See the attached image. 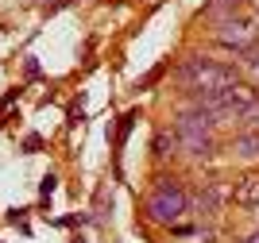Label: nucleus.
I'll return each instance as SVG.
<instances>
[{
	"instance_id": "nucleus-1",
	"label": "nucleus",
	"mask_w": 259,
	"mask_h": 243,
	"mask_svg": "<svg viewBox=\"0 0 259 243\" xmlns=\"http://www.w3.org/2000/svg\"><path fill=\"white\" fill-rule=\"evenodd\" d=\"M186 212H190V193L178 185V178H166V174L155 178V185L143 197V216L159 228H174Z\"/></svg>"
},
{
	"instance_id": "nucleus-2",
	"label": "nucleus",
	"mask_w": 259,
	"mask_h": 243,
	"mask_svg": "<svg viewBox=\"0 0 259 243\" xmlns=\"http://www.w3.org/2000/svg\"><path fill=\"white\" fill-rule=\"evenodd\" d=\"M178 81L190 89V93H221L236 81V70L225 62H213V58H190V62L178 66Z\"/></svg>"
},
{
	"instance_id": "nucleus-3",
	"label": "nucleus",
	"mask_w": 259,
	"mask_h": 243,
	"mask_svg": "<svg viewBox=\"0 0 259 243\" xmlns=\"http://www.w3.org/2000/svg\"><path fill=\"white\" fill-rule=\"evenodd\" d=\"M217 42L244 58V54H251L259 46V23L248 20V16H225L221 27H217Z\"/></svg>"
},
{
	"instance_id": "nucleus-4",
	"label": "nucleus",
	"mask_w": 259,
	"mask_h": 243,
	"mask_svg": "<svg viewBox=\"0 0 259 243\" xmlns=\"http://www.w3.org/2000/svg\"><path fill=\"white\" fill-rule=\"evenodd\" d=\"M225 201H232V189H228L225 181H201L194 193H190V212L201 216V220H217Z\"/></svg>"
},
{
	"instance_id": "nucleus-5",
	"label": "nucleus",
	"mask_w": 259,
	"mask_h": 243,
	"mask_svg": "<svg viewBox=\"0 0 259 243\" xmlns=\"http://www.w3.org/2000/svg\"><path fill=\"white\" fill-rule=\"evenodd\" d=\"M232 201H236L240 209H259V170L236 178V185H232Z\"/></svg>"
},
{
	"instance_id": "nucleus-6",
	"label": "nucleus",
	"mask_w": 259,
	"mask_h": 243,
	"mask_svg": "<svg viewBox=\"0 0 259 243\" xmlns=\"http://www.w3.org/2000/svg\"><path fill=\"white\" fill-rule=\"evenodd\" d=\"M232 155L244 159V162L259 159V127H255V131H240V135L232 139Z\"/></svg>"
},
{
	"instance_id": "nucleus-7",
	"label": "nucleus",
	"mask_w": 259,
	"mask_h": 243,
	"mask_svg": "<svg viewBox=\"0 0 259 243\" xmlns=\"http://www.w3.org/2000/svg\"><path fill=\"white\" fill-rule=\"evenodd\" d=\"M108 212H112V185H101L97 189V201H93V224H105L108 220Z\"/></svg>"
},
{
	"instance_id": "nucleus-8",
	"label": "nucleus",
	"mask_w": 259,
	"mask_h": 243,
	"mask_svg": "<svg viewBox=\"0 0 259 243\" xmlns=\"http://www.w3.org/2000/svg\"><path fill=\"white\" fill-rule=\"evenodd\" d=\"M151 151H155V159H170L174 151H178V135H174V127H170V131H159V135H155Z\"/></svg>"
},
{
	"instance_id": "nucleus-9",
	"label": "nucleus",
	"mask_w": 259,
	"mask_h": 243,
	"mask_svg": "<svg viewBox=\"0 0 259 243\" xmlns=\"http://www.w3.org/2000/svg\"><path fill=\"white\" fill-rule=\"evenodd\" d=\"M132 127H136V112H124V116L116 120V131H108V135H112V147H116V159H120V147H124V139H128Z\"/></svg>"
},
{
	"instance_id": "nucleus-10",
	"label": "nucleus",
	"mask_w": 259,
	"mask_h": 243,
	"mask_svg": "<svg viewBox=\"0 0 259 243\" xmlns=\"http://www.w3.org/2000/svg\"><path fill=\"white\" fill-rule=\"evenodd\" d=\"M244 70H248V77L259 85V51H251V54H244Z\"/></svg>"
},
{
	"instance_id": "nucleus-11",
	"label": "nucleus",
	"mask_w": 259,
	"mask_h": 243,
	"mask_svg": "<svg viewBox=\"0 0 259 243\" xmlns=\"http://www.w3.org/2000/svg\"><path fill=\"white\" fill-rule=\"evenodd\" d=\"M54 189H58V178H54V174H43V181H39V197L47 201V197H51Z\"/></svg>"
},
{
	"instance_id": "nucleus-12",
	"label": "nucleus",
	"mask_w": 259,
	"mask_h": 243,
	"mask_svg": "<svg viewBox=\"0 0 259 243\" xmlns=\"http://www.w3.org/2000/svg\"><path fill=\"white\" fill-rule=\"evenodd\" d=\"M20 147L27 151V155H35V151L43 147V135H35V131H31V135H23V143H20Z\"/></svg>"
},
{
	"instance_id": "nucleus-13",
	"label": "nucleus",
	"mask_w": 259,
	"mask_h": 243,
	"mask_svg": "<svg viewBox=\"0 0 259 243\" xmlns=\"http://www.w3.org/2000/svg\"><path fill=\"white\" fill-rule=\"evenodd\" d=\"M23 77H39V58H35V54L23 58Z\"/></svg>"
},
{
	"instance_id": "nucleus-14",
	"label": "nucleus",
	"mask_w": 259,
	"mask_h": 243,
	"mask_svg": "<svg viewBox=\"0 0 259 243\" xmlns=\"http://www.w3.org/2000/svg\"><path fill=\"white\" fill-rule=\"evenodd\" d=\"M159 77H162V66H155V70H151V74H147V77H140V89H147V85H155V81H159Z\"/></svg>"
},
{
	"instance_id": "nucleus-15",
	"label": "nucleus",
	"mask_w": 259,
	"mask_h": 243,
	"mask_svg": "<svg viewBox=\"0 0 259 243\" xmlns=\"http://www.w3.org/2000/svg\"><path fill=\"white\" fill-rule=\"evenodd\" d=\"M16 96H20V89H8V93L0 96V112H4V108H8V105H12V101H16Z\"/></svg>"
},
{
	"instance_id": "nucleus-16",
	"label": "nucleus",
	"mask_w": 259,
	"mask_h": 243,
	"mask_svg": "<svg viewBox=\"0 0 259 243\" xmlns=\"http://www.w3.org/2000/svg\"><path fill=\"white\" fill-rule=\"evenodd\" d=\"M240 243H259V228H255V232H251V235H244V239H240Z\"/></svg>"
},
{
	"instance_id": "nucleus-17",
	"label": "nucleus",
	"mask_w": 259,
	"mask_h": 243,
	"mask_svg": "<svg viewBox=\"0 0 259 243\" xmlns=\"http://www.w3.org/2000/svg\"><path fill=\"white\" fill-rule=\"evenodd\" d=\"M251 8H255V16H259V0H251Z\"/></svg>"
},
{
	"instance_id": "nucleus-18",
	"label": "nucleus",
	"mask_w": 259,
	"mask_h": 243,
	"mask_svg": "<svg viewBox=\"0 0 259 243\" xmlns=\"http://www.w3.org/2000/svg\"><path fill=\"white\" fill-rule=\"evenodd\" d=\"M70 243H85V239H81V235H77V239H70Z\"/></svg>"
}]
</instances>
